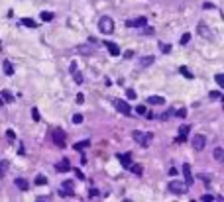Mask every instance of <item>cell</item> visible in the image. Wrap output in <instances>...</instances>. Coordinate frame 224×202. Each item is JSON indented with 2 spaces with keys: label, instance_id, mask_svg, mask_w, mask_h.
Here are the masks:
<instances>
[{
  "label": "cell",
  "instance_id": "obj_1",
  "mask_svg": "<svg viewBox=\"0 0 224 202\" xmlns=\"http://www.w3.org/2000/svg\"><path fill=\"white\" fill-rule=\"evenodd\" d=\"M99 29L102 34H112V32H114V20L108 18V16H102L99 20Z\"/></svg>",
  "mask_w": 224,
  "mask_h": 202
},
{
  "label": "cell",
  "instance_id": "obj_2",
  "mask_svg": "<svg viewBox=\"0 0 224 202\" xmlns=\"http://www.w3.org/2000/svg\"><path fill=\"white\" fill-rule=\"evenodd\" d=\"M167 189H169V192H173V194H177V196H181V194H187V186L185 183H181V181H171L169 184H167Z\"/></svg>",
  "mask_w": 224,
  "mask_h": 202
},
{
  "label": "cell",
  "instance_id": "obj_3",
  "mask_svg": "<svg viewBox=\"0 0 224 202\" xmlns=\"http://www.w3.org/2000/svg\"><path fill=\"white\" fill-rule=\"evenodd\" d=\"M132 137L136 139L141 147H147V145H149V141H152V136H149V133H144V132H140V130L132 132Z\"/></svg>",
  "mask_w": 224,
  "mask_h": 202
},
{
  "label": "cell",
  "instance_id": "obj_4",
  "mask_svg": "<svg viewBox=\"0 0 224 202\" xmlns=\"http://www.w3.org/2000/svg\"><path fill=\"white\" fill-rule=\"evenodd\" d=\"M191 145L195 147L197 151H203L205 145H206V137L200 136V133H195V136H193V139H191Z\"/></svg>",
  "mask_w": 224,
  "mask_h": 202
},
{
  "label": "cell",
  "instance_id": "obj_5",
  "mask_svg": "<svg viewBox=\"0 0 224 202\" xmlns=\"http://www.w3.org/2000/svg\"><path fill=\"white\" fill-rule=\"evenodd\" d=\"M51 139H53V143L57 147H65V132L53 130V132H51Z\"/></svg>",
  "mask_w": 224,
  "mask_h": 202
},
{
  "label": "cell",
  "instance_id": "obj_6",
  "mask_svg": "<svg viewBox=\"0 0 224 202\" xmlns=\"http://www.w3.org/2000/svg\"><path fill=\"white\" fill-rule=\"evenodd\" d=\"M114 106H116V110L120 112V114H124V116H130V114H132V108H130V104L126 102V100H116Z\"/></svg>",
  "mask_w": 224,
  "mask_h": 202
},
{
  "label": "cell",
  "instance_id": "obj_7",
  "mask_svg": "<svg viewBox=\"0 0 224 202\" xmlns=\"http://www.w3.org/2000/svg\"><path fill=\"white\" fill-rule=\"evenodd\" d=\"M183 175H185V184L193 186V175H191V165H189V163L183 165Z\"/></svg>",
  "mask_w": 224,
  "mask_h": 202
},
{
  "label": "cell",
  "instance_id": "obj_8",
  "mask_svg": "<svg viewBox=\"0 0 224 202\" xmlns=\"http://www.w3.org/2000/svg\"><path fill=\"white\" fill-rule=\"evenodd\" d=\"M146 24H147L146 18H136V20H128V22H126L128 28H144Z\"/></svg>",
  "mask_w": 224,
  "mask_h": 202
},
{
  "label": "cell",
  "instance_id": "obj_9",
  "mask_svg": "<svg viewBox=\"0 0 224 202\" xmlns=\"http://www.w3.org/2000/svg\"><path fill=\"white\" fill-rule=\"evenodd\" d=\"M197 29H199V34L203 35L205 39H212V29H211V28H206L205 24H199V28H197Z\"/></svg>",
  "mask_w": 224,
  "mask_h": 202
},
{
  "label": "cell",
  "instance_id": "obj_10",
  "mask_svg": "<svg viewBox=\"0 0 224 202\" xmlns=\"http://www.w3.org/2000/svg\"><path fill=\"white\" fill-rule=\"evenodd\" d=\"M104 45H106V49L110 51V55H112V57H118V55H120V47H118L116 43H112V41H106V43H104Z\"/></svg>",
  "mask_w": 224,
  "mask_h": 202
},
{
  "label": "cell",
  "instance_id": "obj_11",
  "mask_svg": "<svg viewBox=\"0 0 224 202\" xmlns=\"http://www.w3.org/2000/svg\"><path fill=\"white\" fill-rule=\"evenodd\" d=\"M55 171H59V173H67V171H71V165H69V161H67V159L59 161L57 165H55Z\"/></svg>",
  "mask_w": 224,
  "mask_h": 202
},
{
  "label": "cell",
  "instance_id": "obj_12",
  "mask_svg": "<svg viewBox=\"0 0 224 202\" xmlns=\"http://www.w3.org/2000/svg\"><path fill=\"white\" fill-rule=\"evenodd\" d=\"M189 126H181V130H179V137H177V143H183L187 139V133H189Z\"/></svg>",
  "mask_w": 224,
  "mask_h": 202
},
{
  "label": "cell",
  "instance_id": "obj_13",
  "mask_svg": "<svg viewBox=\"0 0 224 202\" xmlns=\"http://www.w3.org/2000/svg\"><path fill=\"white\" fill-rule=\"evenodd\" d=\"M118 159H120V163H122L124 169H128V167L132 165V157H130V155H118Z\"/></svg>",
  "mask_w": 224,
  "mask_h": 202
},
{
  "label": "cell",
  "instance_id": "obj_14",
  "mask_svg": "<svg viewBox=\"0 0 224 202\" xmlns=\"http://www.w3.org/2000/svg\"><path fill=\"white\" fill-rule=\"evenodd\" d=\"M147 102H149V104H153V106H159V104L165 102V98H163V96H149Z\"/></svg>",
  "mask_w": 224,
  "mask_h": 202
},
{
  "label": "cell",
  "instance_id": "obj_15",
  "mask_svg": "<svg viewBox=\"0 0 224 202\" xmlns=\"http://www.w3.org/2000/svg\"><path fill=\"white\" fill-rule=\"evenodd\" d=\"M212 155H214V159H216V161L220 163V161L224 159V149H222V147H214V151H212Z\"/></svg>",
  "mask_w": 224,
  "mask_h": 202
},
{
  "label": "cell",
  "instance_id": "obj_16",
  "mask_svg": "<svg viewBox=\"0 0 224 202\" xmlns=\"http://www.w3.org/2000/svg\"><path fill=\"white\" fill-rule=\"evenodd\" d=\"M88 145H91V141H88V139H85V141H77V143H75L73 147L77 149V151H83V149H85V147H88Z\"/></svg>",
  "mask_w": 224,
  "mask_h": 202
},
{
  "label": "cell",
  "instance_id": "obj_17",
  "mask_svg": "<svg viewBox=\"0 0 224 202\" xmlns=\"http://www.w3.org/2000/svg\"><path fill=\"white\" fill-rule=\"evenodd\" d=\"M16 186H18V189L20 190H28V181H26V179H16Z\"/></svg>",
  "mask_w": 224,
  "mask_h": 202
},
{
  "label": "cell",
  "instance_id": "obj_18",
  "mask_svg": "<svg viewBox=\"0 0 224 202\" xmlns=\"http://www.w3.org/2000/svg\"><path fill=\"white\" fill-rule=\"evenodd\" d=\"M4 102H14V94L10 91H2V96H0Z\"/></svg>",
  "mask_w": 224,
  "mask_h": 202
},
{
  "label": "cell",
  "instance_id": "obj_19",
  "mask_svg": "<svg viewBox=\"0 0 224 202\" xmlns=\"http://www.w3.org/2000/svg\"><path fill=\"white\" fill-rule=\"evenodd\" d=\"M153 63V57H141L140 59V67H149Z\"/></svg>",
  "mask_w": 224,
  "mask_h": 202
},
{
  "label": "cell",
  "instance_id": "obj_20",
  "mask_svg": "<svg viewBox=\"0 0 224 202\" xmlns=\"http://www.w3.org/2000/svg\"><path fill=\"white\" fill-rule=\"evenodd\" d=\"M2 69H4V73H6V75H14V69H12V63H10V61H4Z\"/></svg>",
  "mask_w": 224,
  "mask_h": 202
},
{
  "label": "cell",
  "instance_id": "obj_21",
  "mask_svg": "<svg viewBox=\"0 0 224 202\" xmlns=\"http://www.w3.org/2000/svg\"><path fill=\"white\" fill-rule=\"evenodd\" d=\"M6 171H8V161H0V179L6 175Z\"/></svg>",
  "mask_w": 224,
  "mask_h": 202
},
{
  "label": "cell",
  "instance_id": "obj_22",
  "mask_svg": "<svg viewBox=\"0 0 224 202\" xmlns=\"http://www.w3.org/2000/svg\"><path fill=\"white\" fill-rule=\"evenodd\" d=\"M179 73H181L183 77H187V79H193V73L187 69V67H179Z\"/></svg>",
  "mask_w": 224,
  "mask_h": 202
},
{
  "label": "cell",
  "instance_id": "obj_23",
  "mask_svg": "<svg viewBox=\"0 0 224 202\" xmlns=\"http://www.w3.org/2000/svg\"><path fill=\"white\" fill-rule=\"evenodd\" d=\"M35 184H37V186H43V184H47V179L43 177V175H37V177H35Z\"/></svg>",
  "mask_w": 224,
  "mask_h": 202
},
{
  "label": "cell",
  "instance_id": "obj_24",
  "mask_svg": "<svg viewBox=\"0 0 224 202\" xmlns=\"http://www.w3.org/2000/svg\"><path fill=\"white\" fill-rule=\"evenodd\" d=\"M22 24L28 26V28H35V26H37V22H34L32 18H24V20H22Z\"/></svg>",
  "mask_w": 224,
  "mask_h": 202
},
{
  "label": "cell",
  "instance_id": "obj_25",
  "mask_svg": "<svg viewBox=\"0 0 224 202\" xmlns=\"http://www.w3.org/2000/svg\"><path fill=\"white\" fill-rule=\"evenodd\" d=\"M41 20L43 22H51V20H53V14H51V12H41Z\"/></svg>",
  "mask_w": 224,
  "mask_h": 202
},
{
  "label": "cell",
  "instance_id": "obj_26",
  "mask_svg": "<svg viewBox=\"0 0 224 202\" xmlns=\"http://www.w3.org/2000/svg\"><path fill=\"white\" fill-rule=\"evenodd\" d=\"M128 169L132 171V173H134V175H141V167H140V165H130Z\"/></svg>",
  "mask_w": 224,
  "mask_h": 202
},
{
  "label": "cell",
  "instance_id": "obj_27",
  "mask_svg": "<svg viewBox=\"0 0 224 202\" xmlns=\"http://www.w3.org/2000/svg\"><path fill=\"white\" fill-rule=\"evenodd\" d=\"M159 49L163 51V53H169V51H171V45H169V43H161V41H159Z\"/></svg>",
  "mask_w": 224,
  "mask_h": 202
},
{
  "label": "cell",
  "instance_id": "obj_28",
  "mask_svg": "<svg viewBox=\"0 0 224 202\" xmlns=\"http://www.w3.org/2000/svg\"><path fill=\"white\" fill-rule=\"evenodd\" d=\"M214 80H216V85H218V86H224V75H216Z\"/></svg>",
  "mask_w": 224,
  "mask_h": 202
},
{
  "label": "cell",
  "instance_id": "obj_29",
  "mask_svg": "<svg viewBox=\"0 0 224 202\" xmlns=\"http://www.w3.org/2000/svg\"><path fill=\"white\" fill-rule=\"evenodd\" d=\"M146 112H147V110H146V106H144V104H140V106H136V114H140V116H144Z\"/></svg>",
  "mask_w": 224,
  "mask_h": 202
},
{
  "label": "cell",
  "instance_id": "obj_30",
  "mask_svg": "<svg viewBox=\"0 0 224 202\" xmlns=\"http://www.w3.org/2000/svg\"><path fill=\"white\" fill-rule=\"evenodd\" d=\"M32 118H34V122H40V112H37V108H32Z\"/></svg>",
  "mask_w": 224,
  "mask_h": 202
},
{
  "label": "cell",
  "instance_id": "obj_31",
  "mask_svg": "<svg viewBox=\"0 0 224 202\" xmlns=\"http://www.w3.org/2000/svg\"><path fill=\"white\" fill-rule=\"evenodd\" d=\"M126 96H128L130 100H136V91H132V88H128V91H126Z\"/></svg>",
  "mask_w": 224,
  "mask_h": 202
},
{
  "label": "cell",
  "instance_id": "obj_32",
  "mask_svg": "<svg viewBox=\"0 0 224 202\" xmlns=\"http://www.w3.org/2000/svg\"><path fill=\"white\" fill-rule=\"evenodd\" d=\"M208 96H211V98H214V100H216V98H222V94H220L218 91H211V92H208Z\"/></svg>",
  "mask_w": 224,
  "mask_h": 202
},
{
  "label": "cell",
  "instance_id": "obj_33",
  "mask_svg": "<svg viewBox=\"0 0 224 202\" xmlns=\"http://www.w3.org/2000/svg\"><path fill=\"white\" fill-rule=\"evenodd\" d=\"M83 122V114H75L73 116V124H81Z\"/></svg>",
  "mask_w": 224,
  "mask_h": 202
},
{
  "label": "cell",
  "instance_id": "obj_34",
  "mask_svg": "<svg viewBox=\"0 0 224 202\" xmlns=\"http://www.w3.org/2000/svg\"><path fill=\"white\" fill-rule=\"evenodd\" d=\"M187 116V108H179L177 110V118H185Z\"/></svg>",
  "mask_w": 224,
  "mask_h": 202
},
{
  "label": "cell",
  "instance_id": "obj_35",
  "mask_svg": "<svg viewBox=\"0 0 224 202\" xmlns=\"http://www.w3.org/2000/svg\"><path fill=\"white\" fill-rule=\"evenodd\" d=\"M173 112H175V110H167L165 114H161L159 118H161V120H167V118H171V116H173Z\"/></svg>",
  "mask_w": 224,
  "mask_h": 202
},
{
  "label": "cell",
  "instance_id": "obj_36",
  "mask_svg": "<svg viewBox=\"0 0 224 202\" xmlns=\"http://www.w3.org/2000/svg\"><path fill=\"white\" fill-rule=\"evenodd\" d=\"M99 190H96V189H91V190H88V196H91V198H96V196H99Z\"/></svg>",
  "mask_w": 224,
  "mask_h": 202
},
{
  "label": "cell",
  "instance_id": "obj_37",
  "mask_svg": "<svg viewBox=\"0 0 224 202\" xmlns=\"http://www.w3.org/2000/svg\"><path fill=\"white\" fill-rule=\"evenodd\" d=\"M189 39H191V34H183V37H181V43L185 45V43H189Z\"/></svg>",
  "mask_w": 224,
  "mask_h": 202
},
{
  "label": "cell",
  "instance_id": "obj_38",
  "mask_svg": "<svg viewBox=\"0 0 224 202\" xmlns=\"http://www.w3.org/2000/svg\"><path fill=\"white\" fill-rule=\"evenodd\" d=\"M63 189H65V190H73V183H71V181H65V183H63Z\"/></svg>",
  "mask_w": 224,
  "mask_h": 202
},
{
  "label": "cell",
  "instance_id": "obj_39",
  "mask_svg": "<svg viewBox=\"0 0 224 202\" xmlns=\"http://www.w3.org/2000/svg\"><path fill=\"white\" fill-rule=\"evenodd\" d=\"M200 200H203V202H211V200H214V196H212V194H205Z\"/></svg>",
  "mask_w": 224,
  "mask_h": 202
},
{
  "label": "cell",
  "instance_id": "obj_40",
  "mask_svg": "<svg viewBox=\"0 0 224 202\" xmlns=\"http://www.w3.org/2000/svg\"><path fill=\"white\" fill-rule=\"evenodd\" d=\"M203 8H205V10H212V8H214V4H212V2H205V4H203Z\"/></svg>",
  "mask_w": 224,
  "mask_h": 202
},
{
  "label": "cell",
  "instance_id": "obj_41",
  "mask_svg": "<svg viewBox=\"0 0 224 202\" xmlns=\"http://www.w3.org/2000/svg\"><path fill=\"white\" fill-rule=\"evenodd\" d=\"M35 200L37 202H47V200H51V196H37Z\"/></svg>",
  "mask_w": 224,
  "mask_h": 202
},
{
  "label": "cell",
  "instance_id": "obj_42",
  "mask_svg": "<svg viewBox=\"0 0 224 202\" xmlns=\"http://www.w3.org/2000/svg\"><path fill=\"white\" fill-rule=\"evenodd\" d=\"M77 102L83 104V102H85V96H83V94H77Z\"/></svg>",
  "mask_w": 224,
  "mask_h": 202
},
{
  "label": "cell",
  "instance_id": "obj_43",
  "mask_svg": "<svg viewBox=\"0 0 224 202\" xmlns=\"http://www.w3.org/2000/svg\"><path fill=\"white\" fill-rule=\"evenodd\" d=\"M124 57H126V59H130V57H134V51H130V49H128V51H126V53H124Z\"/></svg>",
  "mask_w": 224,
  "mask_h": 202
},
{
  "label": "cell",
  "instance_id": "obj_44",
  "mask_svg": "<svg viewBox=\"0 0 224 202\" xmlns=\"http://www.w3.org/2000/svg\"><path fill=\"white\" fill-rule=\"evenodd\" d=\"M6 136H8V139L12 141V139H14V132H12V130H8V132H6Z\"/></svg>",
  "mask_w": 224,
  "mask_h": 202
},
{
  "label": "cell",
  "instance_id": "obj_45",
  "mask_svg": "<svg viewBox=\"0 0 224 202\" xmlns=\"http://www.w3.org/2000/svg\"><path fill=\"white\" fill-rule=\"evenodd\" d=\"M144 34H147V35H149V34H153V29H152V28H146V26H144Z\"/></svg>",
  "mask_w": 224,
  "mask_h": 202
},
{
  "label": "cell",
  "instance_id": "obj_46",
  "mask_svg": "<svg viewBox=\"0 0 224 202\" xmlns=\"http://www.w3.org/2000/svg\"><path fill=\"white\" fill-rule=\"evenodd\" d=\"M75 175H77V179H85V177H83V173H81V171H79V169H77V171H75Z\"/></svg>",
  "mask_w": 224,
  "mask_h": 202
},
{
  "label": "cell",
  "instance_id": "obj_47",
  "mask_svg": "<svg viewBox=\"0 0 224 202\" xmlns=\"http://www.w3.org/2000/svg\"><path fill=\"white\" fill-rule=\"evenodd\" d=\"M0 104H2V98H0Z\"/></svg>",
  "mask_w": 224,
  "mask_h": 202
}]
</instances>
